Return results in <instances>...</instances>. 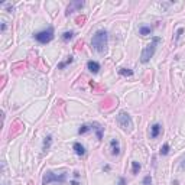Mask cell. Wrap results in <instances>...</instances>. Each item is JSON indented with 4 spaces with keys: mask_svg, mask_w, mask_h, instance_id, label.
Here are the masks:
<instances>
[{
    "mask_svg": "<svg viewBox=\"0 0 185 185\" xmlns=\"http://www.w3.org/2000/svg\"><path fill=\"white\" fill-rule=\"evenodd\" d=\"M109 44V33L106 29H100L92 35L91 39V46L94 51H97L98 54H103Z\"/></svg>",
    "mask_w": 185,
    "mask_h": 185,
    "instance_id": "6da1fadb",
    "label": "cell"
},
{
    "mask_svg": "<svg viewBox=\"0 0 185 185\" xmlns=\"http://www.w3.org/2000/svg\"><path fill=\"white\" fill-rule=\"evenodd\" d=\"M159 42H161V38L153 36L152 42L147 44L146 46L143 48V51H142V54H140V62L142 64H147V62L151 61V58H152L153 55H155V52H156V46H158Z\"/></svg>",
    "mask_w": 185,
    "mask_h": 185,
    "instance_id": "7a4b0ae2",
    "label": "cell"
},
{
    "mask_svg": "<svg viewBox=\"0 0 185 185\" xmlns=\"http://www.w3.org/2000/svg\"><path fill=\"white\" fill-rule=\"evenodd\" d=\"M116 122L123 130H132L133 129V120L127 111H120L119 114L116 116Z\"/></svg>",
    "mask_w": 185,
    "mask_h": 185,
    "instance_id": "3957f363",
    "label": "cell"
},
{
    "mask_svg": "<svg viewBox=\"0 0 185 185\" xmlns=\"http://www.w3.org/2000/svg\"><path fill=\"white\" fill-rule=\"evenodd\" d=\"M33 38L36 39L39 44H42V45L49 44V42L54 39V27L49 26L48 29H45V31H41V32L35 33V35H33Z\"/></svg>",
    "mask_w": 185,
    "mask_h": 185,
    "instance_id": "277c9868",
    "label": "cell"
},
{
    "mask_svg": "<svg viewBox=\"0 0 185 185\" xmlns=\"http://www.w3.org/2000/svg\"><path fill=\"white\" fill-rule=\"evenodd\" d=\"M65 181H67V174L56 175V174H54V172L48 171V172L44 175V178H42V185H49L51 182H60V184H62V182H65Z\"/></svg>",
    "mask_w": 185,
    "mask_h": 185,
    "instance_id": "5b68a950",
    "label": "cell"
},
{
    "mask_svg": "<svg viewBox=\"0 0 185 185\" xmlns=\"http://www.w3.org/2000/svg\"><path fill=\"white\" fill-rule=\"evenodd\" d=\"M82 6H84V2H72V3H71V5L67 7V16H70V15L74 10H75V9H78V10H80V9H82Z\"/></svg>",
    "mask_w": 185,
    "mask_h": 185,
    "instance_id": "8992f818",
    "label": "cell"
},
{
    "mask_svg": "<svg viewBox=\"0 0 185 185\" xmlns=\"http://www.w3.org/2000/svg\"><path fill=\"white\" fill-rule=\"evenodd\" d=\"M161 132H162V126L159 123H155V125L151 126V137L152 139H156L161 135Z\"/></svg>",
    "mask_w": 185,
    "mask_h": 185,
    "instance_id": "52a82bcc",
    "label": "cell"
},
{
    "mask_svg": "<svg viewBox=\"0 0 185 185\" xmlns=\"http://www.w3.org/2000/svg\"><path fill=\"white\" fill-rule=\"evenodd\" d=\"M87 68H88V71H90V72H92V74H97L98 71H100V64H98L97 61L90 60L87 62Z\"/></svg>",
    "mask_w": 185,
    "mask_h": 185,
    "instance_id": "ba28073f",
    "label": "cell"
},
{
    "mask_svg": "<svg viewBox=\"0 0 185 185\" xmlns=\"http://www.w3.org/2000/svg\"><path fill=\"white\" fill-rule=\"evenodd\" d=\"M110 146H111V155H113V156L120 155V145H119V140H117V139H111Z\"/></svg>",
    "mask_w": 185,
    "mask_h": 185,
    "instance_id": "9c48e42d",
    "label": "cell"
},
{
    "mask_svg": "<svg viewBox=\"0 0 185 185\" xmlns=\"http://www.w3.org/2000/svg\"><path fill=\"white\" fill-rule=\"evenodd\" d=\"M72 149H74V152H75L78 156H84V155H85V152H87V151H85V147L82 146L80 142H75V143L72 145Z\"/></svg>",
    "mask_w": 185,
    "mask_h": 185,
    "instance_id": "30bf717a",
    "label": "cell"
},
{
    "mask_svg": "<svg viewBox=\"0 0 185 185\" xmlns=\"http://www.w3.org/2000/svg\"><path fill=\"white\" fill-rule=\"evenodd\" d=\"M91 130H94L96 132V136H97V139L98 140H101L103 139V127L98 125V123H91Z\"/></svg>",
    "mask_w": 185,
    "mask_h": 185,
    "instance_id": "8fae6325",
    "label": "cell"
},
{
    "mask_svg": "<svg viewBox=\"0 0 185 185\" xmlns=\"http://www.w3.org/2000/svg\"><path fill=\"white\" fill-rule=\"evenodd\" d=\"M152 33V27L151 26H140L139 27V35H142V36H147V35H151Z\"/></svg>",
    "mask_w": 185,
    "mask_h": 185,
    "instance_id": "7c38bea8",
    "label": "cell"
},
{
    "mask_svg": "<svg viewBox=\"0 0 185 185\" xmlns=\"http://www.w3.org/2000/svg\"><path fill=\"white\" fill-rule=\"evenodd\" d=\"M51 146H52V136L48 135V136H45V139H44V151H45V152L49 151Z\"/></svg>",
    "mask_w": 185,
    "mask_h": 185,
    "instance_id": "4fadbf2b",
    "label": "cell"
},
{
    "mask_svg": "<svg viewBox=\"0 0 185 185\" xmlns=\"http://www.w3.org/2000/svg\"><path fill=\"white\" fill-rule=\"evenodd\" d=\"M72 62H74V58H72V56H68V58H67L64 62H60V64H58V70H62V68H65L68 64H72Z\"/></svg>",
    "mask_w": 185,
    "mask_h": 185,
    "instance_id": "5bb4252c",
    "label": "cell"
},
{
    "mask_svg": "<svg viewBox=\"0 0 185 185\" xmlns=\"http://www.w3.org/2000/svg\"><path fill=\"white\" fill-rule=\"evenodd\" d=\"M119 74L123 77H130L133 75V71L129 70V68H119Z\"/></svg>",
    "mask_w": 185,
    "mask_h": 185,
    "instance_id": "9a60e30c",
    "label": "cell"
},
{
    "mask_svg": "<svg viewBox=\"0 0 185 185\" xmlns=\"http://www.w3.org/2000/svg\"><path fill=\"white\" fill-rule=\"evenodd\" d=\"M139 171H140V163L136 162V161H133V162H132V172H133V175H137Z\"/></svg>",
    "mask_w": 185,
    "mask_h": 185,
    "instance_id": "2e32d148",
    "label": "cell"
},
{
    "mask_svg": "<svg viewBox=\"0 0 185 185\" xmlns=\"http://www.w3.org/2000/svg\"><path fill=\"white\" fill-rule=\"evenodd\" d=\"M74 38V31H67V32L62 33V41H70V39Z\"/></svg>",
    "mask_w": 185,
    "mask_h": 185,
    "instance_id": "e0dca14e",
    "label": "cell"
},
{
    "mask_svg": "<svg viewBox=\"0 0 185 185\" xmlns=\"http://www.w3.org/2000/svg\"><path fill=\"white\" fill-rule=\"evenodd\" d=\"M88 130H91V125H82L78 129V135H85Z\"/></svg>",
    "mask_w": 185,
    "mask_h": 185,
    "instance_id": "ac0fdd59",
    "label": "cell"
},
{
    "mask_svg": "<svg viewBox=\"0 0 185 185\" xmlns=\"http://www.w3.org/2000/svg\"><path fill=\"white\" fill-rule=\"evenodd\" d=\"M168 152H169V143H163V146L161 147L159 153L161 155H168Z\"/></svg>",
    "mask_w": 185,
    "mask_h": 185,
    "instance_id": "d6986e66",
    "label": "cell"
},
{
    "mask_svg": "<svg viewBox=\"0 0 185 185\" xmlns=\"http://www.w3.org/2000/svg\"><path fill=\"white\" fill-rule=\"evenodd\" d=\"M182 33H184V29H182V27H178V31H176V33H175V42L180 41V38L182 36Z\"/></svg>",
    "mask_w": 185,
    "mask_h": 185,
    "instance_id": "ffe728a7",
    "label": "cell"
},
{
    "mask_svg": "<svg viewBox=\"0 0 185 185\" xmlns=\"http://www.w3.org/2000/svg\"><path fill=\"white\" fill-rule=\"evenodd\" d=\"M143 185H152V176L151 175H146L143 178Z\"/></svg>",
    "mask_w": 185,
    "mask_h": 185,
    "instance_id": "44dd1931",
    "label": "cell"
},
{
    "mask_svg": "<svg viewBox=\"0 0 185 185\" xmlns=\"http://www.w3.org/2000/svg\"><path fill=\"white\" fill-rule=\"evenodd\" d=\"M117 185H126V180L122 176V178H119V184Z\"/></svg>",
    "mask_w": 185,
    "mask_h": 185,
    "instance_id": "7402d4cb",
    "label": "cell"
},
{
    "mask_svg": "<svg viewBox=\"0 0 185 185\" xmlns=\"http://www.w3.org/2000/svg\"><path fill=\"white\" fill-rule=\"evenodd\" d=\"M6 7H7V12H13V10H15V7H13L12 5H6Z\"/></svg>",
    "mask_w": 185,
    "mask_h": 185,
    "instance_id": "603a6c76",
    "label": "cell"
},
{
    "mask_svg": "<svg viewBox=\"0 0 185 185\" xmlns=\"http://www.w3.org/2000/svg\"><path fill=\"white\" fill-rule=\"evenodd\" d=\"M2 31H3V32L6 31V23H2Z\"/></svg>",
    "mask_w": 185,
    "mask_h": 185,
    "instance_id": "cb8c5ba5",
    "label": "cell"
},
{
    "mask_svg": "<svg viewBox=\"0 0 185 185\" xmlns=\"http://www.w3.org/2000/svg\"><path fill=\"white\" fill-rule=\"evenodd\" d=\"M104 171H106V172H107V171H110V166H109V165H106V166H104Z\"/></svg>",
    "mask_w": 185,
    "mask_h": 185,
    "instance_id": "d4e9b609",
    "label": "cell"
},
{
    "mask_svg": "<svg viewBox=\"0 0 185 185\" xmlns=\"http://www.w3.org/2000/svg\"><path fill=\"white\" fill-rule=\"evenodd\" d=\"M181 168H182V169L185 168V158H184V161H182V163H181Z\"/></svg>",
    "mask_w": 185,
    "mask_h": 185,
    "instance_id": "484cf974",
    "label": "cell"
},
{
    "mask_svg": "<svg viewBox=\"0 0 185 185\" xmlns=\"http://www.w3.org/2000/svg\"><path fill=\"white\" fill-rule=\"evenodd\" d=\"M71 185H80V184H78L77 181H71Z\"/></svg>",
    "mask_w": 185,
    "mask_h": 185,
    "instance_id": "4316f807",
    "label": "cell"
}]
</instances>
